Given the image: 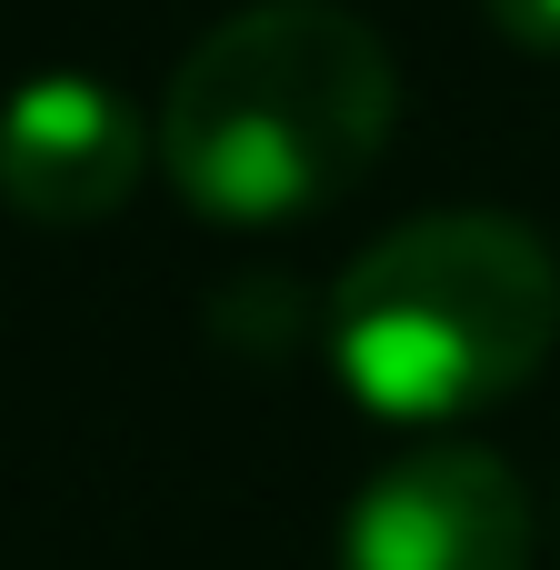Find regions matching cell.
Returning a JSON list of instances; mask_svg holds the SVG:
<instances>
[{
    "label": "cell",
    "instance_id": "1",
    "mask_svg": "<svg viewBox=\"0 0 560 570\" xmlns=\"http://www.w3.org/2000/svg\"><path fill=\"white\" fill-rule=\"evenodd\" d=\"M401 120L381 30L341 0H250L160 90V170L200 220L281 230L371 180Z\"/></svg>",
    "mask_w": 560,
    "mask_h": 570
},
{
    "label": "cell",
    "instance_id": "2",
    "mask_svg": "<svg viewBox=\"0 0 560 570\" xmlns=\"http://www.w3.org/2000/svg\"><path fill=\"white\" fill-rule=\"evenodd\" d=\"M331 371L371 421L441 431L511 401L560 341V261L511 210H431L381 230L331 291Z\"/></svg>",
    "mask_w": 560,
    "mask_h": 570
},
{
    "label": "cell",
    "instance_id": "3",
    "mask_svg": "<svg viewBox=\"0 0 560 570\" xmlns=\"http://www.w3.org/2000/svg\"><path fill=\"white\" fill-rule=\"evenodd\" d=\"M531 491L481 441H431L361 481L341 570H531Z\"/></svg>",
    "mask_w": 560,
    "mask_h": 570
},
{
    "label": "cell",
    "instance_id": "4",
    "mask_svg": "<svg viewBox=\"0 0 560 570\" xmlns=\"http://www.w3.org/2000/svg\"><path fill=\"white\" fill-rule=\"evenodd\" d=\"M160 150V120H140L100 70H40L0 100V200L40 230L110 220Z\"/></svg>",
    "mask_w": 560,
    "mask_h": 570
},
{
    "label": "cell",
    "instance_id": "5",
    "mask_svg": "<svg viewBox=\"0 0 560 570\" xmlns=\"http://www.w3.org/2000/svg\"><path fill=\"white\" fill-rule=\"evenodd\" d=\"M481 20L511 50H560V0H481Z\"/></svg>",
    "mask_w": 560,
    "mask_h": 570
}]
</instances>
